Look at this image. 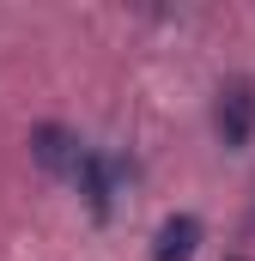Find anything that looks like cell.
<instances>
[{"mask_svg":"<svg viewBox=\"0 0 255 261\" xmlns=\"http://www.w3.org/2000/svg\"><path fill=\"white\" fill-rule=\"evenodd\" d=\"M128 182H134V164H128V158L104 152V146H85V158H79V170H73V189L85 195V206H91L97 219L116 213V200L128 195Z\"/></svg>","mask_w":255,"mask_h":261,"instance_id":"6da1fadb","label":"cell"},{"mask_svg":"<svg viewBox=\"0 0 255 261\" xmlns=\"http://www.w3.org/2000/svg\"><path fill=\"white\" fill-rule=\"evenodd\" d=\"M219 134H225L231 152H243L255 140V85L249 79H231V85L219 91Z\"/></svg>","mask_w":255,"mask_h":261,"instance_id":"7a4b0ae2","label":"cell"},{"mask_svg":"<svg viewBox=\"0 0 255 261\" xmlns=\"http://www.w3.org/2000/svg\"><path fill=\"white\" fill-rule=\"evenodd\" d=\"M31 152H37L49 170H61L67 182H73V170H79V158H85V146H79L67 128H55V122H43V128L31 134Z\"/></svg>","mask_w":255,"mask_h":261,"instance_id":"3957f363","label":"cell"},{"mask_svg":"<svg viewBox=\"0 0 255 261\" xmlns=\"http://www.w3.org/2000/svg\"><path fill=\"white\" fill-rule=\"evenodd\" d=\"M194 249H200V219L194 213L164 219L158 237H152V261H194Z\"/></svg>","mask_w":255,"mask_h":261,"instance_id":"277c9868","label":"cell"}]
</instances>
